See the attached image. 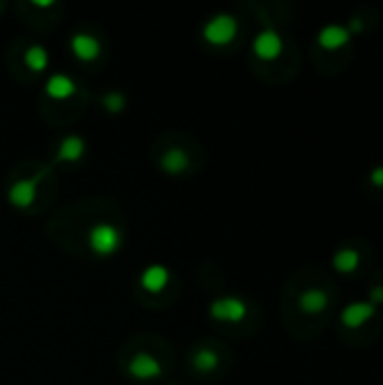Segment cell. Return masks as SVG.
Here are the masks:
<instances>
[{
  "instance_id": "cell-1",
  "label": "cell",
  "mask_w": 383,
  "mask_h": 385,
  "mask_svg": "<svg viewBox=\"0 0 383 385\" xmlns=\"http://www.w3.org/2000/svg\"><path fill=\"white\" fill-rule=\"evenodd\" d=\"M88 245L95 255L111 257L122 248V232L111 223H95L88 230Z\"/></svg>"
},
{
  "instance_id": "cell-2",
  "label": "cell",
  "mask_w": 383,
  "mask_h": 385,
  "mask_svg": "<svg viewBox=\"0 0 383 385\" xmlns=\"http://www.w3.org/2000/svg\"><path fill=\"white\" fill-rule=\"evenodd\" d=\"M239 32V23L232 14H217L212 16L208 23L203 25V39L210 43V46H228V43L235 41Z\"/></svg>"
},
{
  "instance_id": "cell-3",
  "label": "cell",
  "mask_w": 383,
  "mask_h": 385,
  "mask_svg": "<svg viewBox=\"0 0 383 385\" xmlns=\"http://www.w3.org/2000/svg\"><path fill=\"white\" fill-rule=\"evenodd\" d=\"M208 313L212 320H221V323H241L248 316V304L241 297L226 295L219 297L210 304Z\"/></svg>"
},
{
  "instance_id": "cell-4",
  "label": "cell",
  "mask_w": 383,
  "mask_h": 385,
  "mask_svg": "<svg viewBox=\"0 0 383 385\" xmlns=\"http://www.w3.org/2000/svg\"><path fill=\"white\" fill-rule=\"evenodd\" d=\"M282 48H284V41L280 36V32L273 29V27L262 29L260 34L255 36V41H253V52L260 59H264V61L278 59L282 55Z\"/></svg>"
},
{
  "instance_id": "cell-5",
  "label": "cell",
  "mask_w": 383,
  "mask_h": 385,
  "mask_svg": "<svg viewBox=\"0 0 383 385\" xmlns=\"http://www.w3.org/2000/svg\"><path fill=\"white\" fill-rule=\"evenodd\" d=\"M129 374L137 381H154L163 374V365L154 354L149 351H137L129 360Z\"/></svg>"
},
{
  "instance_id": "cell-6",
  "label": "cell",
  "mask_w": 383,
  "mask_h": 385,
  "mask_svg": "<svg viewBox=\"0 0 383 385\" xmlns=\"http://www.w3.org/2000/svg\"><path fill=\"white\" fill-rule=\"evenodd\" d=\"M70 50L79 61L88 63V61H95L100 57L102 43L93 34H88V32H74L72 39H70Z\"/></svg>"
},
{
  "instance_id": "cell-7",
  "label": "cell",
  "mask_w": 383,
  "mask_h": 385,
  "mask_svg": "<svg viewBox=\"0 0 383 385\" xmlns=\"http://www.w3.org/2000/svg\"><path fill=\"white\" fill-rule=\"evenodd\" d=\"M7 201L12 203L18 210H27L34 205L36 201V180L34 178H23L12 183V187L7 189Z\"/></svg>"
},
{
  "instance_id": "cell-8",
  "label": "cell",
  "mask_w": 383,
  "mask_h": 385,
  "mask_svg": "<svg viewBox=\"0 0 383 385\" xmlns=\"http://www.w3.org/2000/svg\"><path fill=\"white\" fill-rule=\"evenodd\" d=\"M375 313H377V304H372L370 299H356V302H349L343 311H340V320H343L345 327L354 329L365 325Z\"/></svg>"
},
{
  "instance_id": "cell-9",
  "label": "cell",
  "mask_w": 383,
  "mask_h": 385,
  "mask_svg": "<svg viewBox=\"0 0 383 385\" xmlns=\"http://www.w3.org/2000/svg\"><path fill=\"white\" fill-rule=\"evenodd\" d=\"M169 280H172V273L163 264H152L140 273V286L147 293H161Z\"/></svg>"
},
{
  "instance_id": "cell-10",
  "label": "cell",
  "mask_w": 383,
  "mask_h": 385,
  "mask_svg": "<svg viewBox=\"0 0 383 385\" xmlns=\"http://www.w3.org/2000/svg\"><path fill=\"white\" fill-rule=\"evenodd\" d=\"M349 39H352V32L347 29V25H340V23H327L318 29V43L327 50L343 48Z\"/></svg>"
},
{
  "instance_id": "cell-11",
  "label": "cell",
  "mask_w": 383,
  "mask_h": 385,
  "mask_svg": "<svg viewBox=\"0 0 383 385\" xmlns=\"http://www.w3.org/2000/svg\"><path fill=\"white\" fill-rule=\"evenodd\" d=\"M74 90H77V86H74V81L68 77V74H52V77L46 81V95L57 102H63V100H70Z\"/></svg>"
},
{
  "instance_id": "cell-12",
  "label": "cell",
  "mask_w": 383,
  "mask_h": 385,
  "mask_svg": "<svg viewBox=\"0 0 383 385\" xmlns=\"http://www.w3.org/2000/svg\"><path fill=\"white\" fill-rule=\"evenodd\" d=\"M329 304V295L323 288H307V291L300 293L297 297V306H300V311L304 313H321L325 311Z\"/></svg>"
},
{
  "instance_id": "cell-13",
  "label": "cell",
  "mask_w": 383,
  "mask_h": 385,
  "mask_svg": "<svg viewBox=\"0 0 383 385\" xmlns=\"http://www.w3.org/2000/svg\"><path fill=\"white\" fill-rule=\"evenodd\" d=\"M86 154V140L81 135H66L59 142V160H66V163H77Z\"/></svg>"
},
{
  "instance_id": "cell-14",
  "label": "cell",
  "mask_w": 383,
  "mask_h": 385,
  "mask_svg": "<svg viewBox=\"0 0 383 385\" xmlns=\"http://www.w3.org/2000/svg\"><path fill=\"white\" fill-rule=\"evenodd\" d=\"M187 167H189V156L183 149H169V151H165V156L161 158V169L172 176L183 174V171H187Z\"/></svg>"
},
{
  "instance_id": "cell-15",
  "label": "cell",
  "mask_w": 383,
  "mask_h": 385,
  "mask_svg": "<svg viewBox=\"0 0 383 385\" xmlns=\"http://www.w3.org/2000/svg\"><path fill=\"white\" fill-rule=\"evenodd\" d=\"M332 264L340 273H354L361 264V252L354 248H338L332 257Z\"/></svg>"
},
{
  "instance_id": "cell-16",
  "label": "cell",
  "mask_w": 383,
  "mask_h": 385,
  "mask_svg": "<svg viewBox=\"0 0 383 385\" xmlns=\"http://www.w3.org/2000/svg\"><path fill=\"white\" fill-rule=\"evenodd\" d=\"M23 59H25V66L32 70V72H43L48 66H50V55H48V50L43 48V46H29L27 50H25V55H23Z\"/></svg>"
},
{
  "instance_id": "cell-17",
  "label": "cell",
  "mask_w": 383,
  "mask_h": 385,
  "mask_svg": "<svg viewBox=\"0 0 383 385\" xmlns=\"http://www.w3.org/2000/svg\"><path fill=\"white\" fill-rule=\"evenodd\" d=\"M219 365V356H217V351L215 349H199L196 354H194V367L199 372H212V370H217Z\"/></svg>"
},
{
  "instance_id": "cell-18",
  "label": "cell",
  "mask_w": 383,
  "mask_h": 385,
  "mask_svg": "<svg viewBox=\"0 0 383 385\" xmlns=\"http://www.w3.org/2000/svg\"><path fill=\"white\" fill-rule=\"evenodd\" d=\"M102 106L109 113H122L126 109V97L120 93V90H111V93H106L104 97H102Z\"/></svg>"
},
{
  "instance_id": "cell-19",
  "label": "cell",
  "mask_w": 383,
  "mask_h": 385,
  "mask_svg": "<svg viewBox=\"0 0 383 385\" xmlns=\"http://www.w3.org/2000/svg\"><path fill=\"white\" fill-rule=\"evenodd\" d=\"M370 180H372V185L383 187V165H379V167H375L370 171Z\"/></svg>"
},
{
  "instance_id": "cell-20",
  "label": "cell",
  "mask_w": 383,
  "mask_h": 385,
  "mask_svg": "<svg viewBox=\"0 0 383 385\" xmlns=\"http://www.w3.org/2000/svg\"><path fill=\"white\" fill-rule=\"evenodd\" d=\"M370 302H372V304L383 302V286H372V288H370Z\"/></svg>"
},
{
  "instance_id": "cell-21",
  "label": "cell",
  "mask_w": 383,
  "mask_h": 385,
  "mask_svg": "<svg viewBox=\"0 0 383 385\" xmlns=\"http://www.w3.org/2000/svg\"><path fill=\"white\" fill-rule=\"evenodd\" d=\"M349 32H358V29H363V20L361 18H352L349 20V27H347Z\"/></svg>"
},
{
  "instance_id": "cell-22",
  "label": "cell",
  "mask_w": 383,
  "mask_h": 385,
  "mask_svg": "<svg viewBox=\"0 0 383 385\" xmlns=\"http://www.w3.org/2000/svg\"><path fill=\"white\" fill-rule=\"evenodd\" d=\"M32 5H34V7H52L55 3H50V0H34Z\"/></svg>"
},
{
  "instance_id": "cell-23",
  "label": "cell",
  "mask_w": 383,
  "mask_h": 385,
  "mask_svg": "<svg viewBox=\"0 0 383 385\" xmlns=\"http://www.w3.org/2000/svg\"><path fill=\"white\" fill-rule=\"evenodd\" d=\"M0 9H3V5H0Z\"/></svg>"
}]
</instances>
